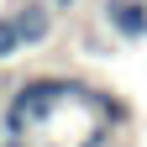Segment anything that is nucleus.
<instances>
[{
  "instance_id": "1",
  "label": "nucleus",
  "mask_w": 147,
  "mask_h": 147,
  "mask_svg": "<svg viewBox=\"0 0 147 147\" xmlns=\"http://www.w3.org/2000/svg\"><path fill=\"white\" fill-rule=\"evenodd\" d=\"M100 21H105L110 37H121V42H147V0H105Z\"/></svg>"
},
{
  "instance_id": "2",
  "label": "nucleus",
  "mask_w": 147,
  "mask_h": 147,
  "mask_svg": "<svg viewBox=\"0 0 147 147\" xmlns=\"http://www.w3.org/2000/svg\"><path fill=\"white\" fill-rule=\"evenodd\" d=\"M11 16H16V26H21V42L26 47H42L53 37V16H58V11H53L47 0H26V5H16Z\"/></svg>"
},
{
  "instance_id": "3",
  "label": "nucleus",
  "mask_w": 147,
  "mask_h": 147,
  "mask_svg": "<svg viewBox=\"0 0 147 147\" xmlns=\"http://www.w3.org/2000/svg\"><path fill=\"white\" fill-rule=\"evenodd\" d=\"M16 53H26V42H21V26H16V16L5 11V16H0V63H11Z\"/></svg>"
},
{
  "instance_id": "4",
  "label": "nucleus",
  "mask_w": 147,
  "mask_h": 147,
  "mask_svg": "<svg viewBox=\"0 0 147 147\" xmlns=\"http://www.w3.org/2000/svg\"><path fill=\"white\" fill-rule=\"evenodd\" d=\"M47 5H53V11H74L79 0H47Z\"/></svg>"
},
{
  "instance_id": "5",
  "label": "nucleus",
  "mask_w": 147,
  "mask_h": 147,
  "mask_svg": "<svg viewBox=\"0 0 147 147\" xmlns=\"http://www.w3.org/2000/svg\"><path fill=\"white\" fill-rule=\"evenodd\" d=\"M0 147H26V137H0Z\"/></svg>"
}]
</instances>
